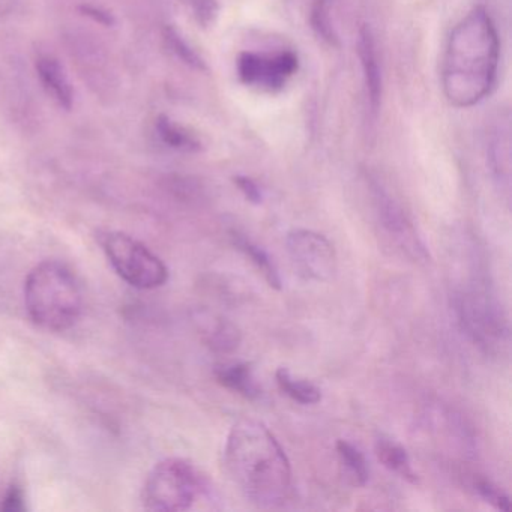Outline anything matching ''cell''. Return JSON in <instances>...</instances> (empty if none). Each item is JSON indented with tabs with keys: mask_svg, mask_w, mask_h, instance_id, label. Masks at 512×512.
Here are the masks:
<instances>
[{
	"mask_svg": "<svg viewBox=\"0 0 512 512\" xmlns=\"http://www.w3.org/2000/svg\"><path fill=\"white\" fill-rule=\"evenodd\" d=\"M224 464L233 484L254 505L277 508L289 497V458L262 422L241 419L233 425L224 448Z\"/></svg>",
	"mask_w": 512,
	"mask_h": 512,
	"instance_id": "cell-1",
	"label": "cell"
},
{
	"mask_svg": "<svg viewBox=\"0 0 512 512\" xmlns=\"http://www.w3.org/2000/svg\"><path fill=\"white\" fill-rule=\"evenodd\" d=\"M499 37L484 8H475L451 32L442 67L443 92L458 109L490 95L499 70Z\"/></svg>",
	"mask_w": 512,
	"mask_h": 512,
	"instance_id": "cell-2",
	"label": "cell"
},
{
	"mask_svg": "<svg viewBox=\"0 0 512 512\" xmlns=\"http://www.w3.org/2000/svg\"><path fill=\"white\" fill-rule=\"evenodd\" d=\"M25 307L40 328L68 331L82 317V287L67 266L47 260L35 266L26 278Z\"/></svg>",
	"mask_w": 512,
	"mask_h": 512,
	"instance_id": "cell-3",
	"label": "cell"
},
{
	"mask_svg": "<svg viewBox=\"0 0 512 512\" xmlns=\"http://www.w3.org/2000/svg\"><path fill=\"white\" fill-rule=\"evenodd\" d=\"M202 490V475L193 463L184 458H167L149 472L142 503L148 511H187L193 508Z\"/></svg>",
	"mask_w": 512,
	"mask_h": 512,
	"instance_id": "cell-4",
	"label": "cell"
},
{
	"mask_svg": "<svg viewBox=\"0 0 512 512\" xmlns=\"http://www.w3.org/2000/svg\"><path fill=\"white\" fill-rule=\"evenodd\" d=\"M98 241L116 274L130 286L152 290L166 284L169 271L163 260L133 236L107 230L98 235Z\"/></svg>",
	"mask_w": 512,
	"mask_h": 512,
	"instance_id": "cell-5",
	"label": "cell"
},
{
	"mask_svg": "<svg viewBox=\"0 0 512 512\" xmlns=\"http://www.w3.org/2000/svg\"><path fill=\"white\" fill-rule=\"evenodd\" d=\"M287 250L302 275L329 281L337 271V254L331 242L313 230L296 229L287 235Z\"/></svg>",
	"mask_w": 512,
	"mask_h": 512,
	"instance_id": "cell-6",
	"label": "cell"
},
{
	"mask_svg": "<svg viewBox=\"0 0 512 512\" xmlns=\"http://www.w3.org/2000/svg\"><path fill=\"white\" fill-rule=\"evenodd\" d=\"M458 314L467 334L481 346H497L506 337L505 320L487 293L472 292L463 296Z\"/></svg>",
	"mask_w": 512,
	"mask_h": 512,
	"instance_id": "cell-7",
	"label": "cell"
},
{
	"mask_svg": "<svg viewBox=\"0 0 512 512\" xmlns=\"http://www.w3.org/2000/svg\"><path fill=\"white\" fill-rule=\"evenodd\" d=\"M298 70V59L293 53H278L275 56L244 53L238 61V73L248 86H259L268 91H277Z\"/></svg>",
	"mask_w": 512,
	"mask_h": 512,
	"instance_id": "cell-8",
	"label": "cell"
},
{
	"mask_svg": "<svg viewBox=\"0 0 512 512\" xmlns=\"http://www.w3.org/2000/svg\"><path fill=\"white\" fill-rule=\"evenodd\" d=\"M374 202H376L377 214L383 229L404 248L415 254L416 257L424 254V247L419 242L418 235L413 229L409 218L404 215L403 209L389 197V194L379 185H373Z\"/></svg>",
	"mask_w": 512,
	"mask_h": 512,
	"instance_id": "cell-9",
	"label": "cell"
},
{
	"mask_svg": "<svg viewBox=\"0 0 512 512\" xmlns=\"http://www.w3.org/2000/svg\"><path fill=\"white\" fill-rule=\"evenodd\" d=\"M35 71L44 92L62 110L70 112L74 106V88L62 62L53 53L41 52L35 58Z\"/></svg>",
	"mask_w": 512,
	"mask_h": 512,
	"instance_id": "cell-10",
	"label": "cell"
},
{
	"mask_svg": "<svg viewBox=\"0 0 512 512\" xmlns=\"http://www.w3.org/2000/svg\"><path fill=\"white\" fill-rule=\"evenodd\" d=\"M359 58H361L362 70H364L365 88L370 107L376 112L382 95V77H380L379 62H377L376 46L370 29L362 28L359 32Z\"/></svg>",
	"mask_w": 512,
	"mask_h": 512,
	"instance_id": "cell-11",
	"label": "cell"
},
{
	"mask_svg": "<svg viewBox=\"0 0 512 512\" xmlns=\"http://www.w3.org/2000/svg\"><path fill=\"white\" fill-rule=\"evenodd\" d=\"M215 376L221 385L226 386L230 391L238 392L248 400H256L260 397L259 386L254 382L253 371L248 364L238 362V364L221 365L215 371Z\"/></svg>",
	"mask_w": 512,
	"mask_h": 512,
	"instance_id": "cell-12",
	"label": "cell"
},
{
	"mask_svg": "<svg viewBox=\"0 0 512 512\" xmlns=\"http://www.w3.org/2000/svg\"><path fill=\"white\" fill-rule=\"evenodd\" d=\"M230 238H232L233 245H235L239 251H242V253L253 262V265L259 269L260 274L268 281L269 286L280 290L281 284H283L281 283V275L280 272H278L274 260L271 259V256H269L262 247L254 244L247 236L242 235V233L232 232Z\"/></svg>",
	"mask_w": 512,
	"mask_h": 512,
	"instance_id": "cell-13",
	"label": "cell"
},
{
	"mask_svg": "<svg viewBox=\"0 0 512 512\" xmlns=\"http://www.w3.org/2000/svg\"><path fill=\"white\" fill-rule=\"evenodd\" d=\"M155 133L163 145L175 149V151L191 154V152L200 151L202 148L199 139L191 131L179 125L178 122L172 121L166 115L158 116L155 121Z\"/></svg>",
	"mask_w": 512,
	"mask_h": 512,
	"instance_id": "cell-14",
	"label": "cell"
},
{
	"mask_svg": "<svg viewBox=\"0 0 512 512\" xmlns=\"http://www.w3.org/2000/svg\"><path fill=\"white\" fill-rule=\"evenodd\" d=\"M376 454L380 463H382L386 469L397 473V475L407 479L409 482L418 481V475H416L415 470L412 469L409 454H407L406 449H404L400 443L386 439V437H380L376 443Z\"/></svg>",
	"mask_w": 512,
	"mask_h": 512,
	"instance_id": "cell-15",
	"label": "cell"
},
{
	"mask_svg": "<svg viewBox=\"0 0 512 512\" xmlns=\"http://www.w3.org/2000/svg\"><path fill=\"white\" fill-rule=\"evenodd\" d=\"M205 335L206 341L215 352L232 353L241 344V331L238 326L223 317L212 316L206 322Z\"/></svg>",
	"mask_w": 512,
	"mask_h": 512,
	"instance_id": "cell-16",
	"label": "cell"
},
{
	"mask_svg": "<svg viewBox=\"0 0 512 512\" xmlns=\"http://www.w3.org/2000/svg\"><path fill=\"white\" fill-rule=\"evenodd\" d=\"M275 379H277L281 391L298 403L308 406V404H316L322 400V392L314 383L296 379L287 368H280L275 374Z\"/></svg>",
	"mask_w": 512,
	"mask_h": 512,
	"instance_id": "cell-17",
	"label": "cell"
},
{
	"mask_svg": "<svg viewBox=\"0 0 512 512\" xmlns=\"http://www.w3.org/2000/svg\"><path fill=\"white\" fill-rule=\"evenodd\" d=\"M337 454L340 463L346 469L347 478L350 479V482L356 487L367 484L370 472H368V464L364 454L355 445L343 439L337 442Z\"/></svg>",
	"mask_w": 512,
	"mask_h": 512,
	"instance_id": "cell-18",
	"label": "cell"
},
{
	"mask_svg": "<svg viewBox=\"0 0 512 512\" xmlns=\"http://www.w3.org/2000/svg\"><path fill=\"white\" fill-rule=\"evenodd\" d=\"M163 38L167 49H169L179 61L184 62L185 65L194 68V70H205V62L188 46L187 41L181 37V34H179L175 28L167 26L163 31Z\"/></svg>",
	"mask_w": 512,
	"mask_h": 512,
	"instance_id": "cell-19",
	"label": "cell"
},
{
	"mask_svg": "<svg viewBox=\"0 0 512 512\" xmlns=\"http://www.w3.org/2000/svg\"><path fill=\"white\" fill-rule=\"evenodd\" d=\"M473 488L476 493L485 500V502L493 505L494 508L500 509V511H509L511 509V503H509L508 494L505 491L500 490L496 484L487 478H475L473 479Z\"/></svg>",
	"mask_w": 512,
	"mask_h": 512,
	"instance_id": "cell-20",
	"label": "cell"
},
{
	"mask_svg": "<svg viewBox=\"0 0 512 512\" xmlns=\"http://www.w3.org/2000/svg\"><path fill=\"white\" fill-rule=\"evenodd\" d=\"M491 166L502 181H509V136L505 140L497 136L496 142L491 145Z\"/></svg>",
	"mask_w": 512,
	"mask_h": 512,
	"instance_id": "cell-21",
	"label": "cell"
},
{
	"mask_svg": "<svg viewBox=\"0 0 512 512\" xmlns=\"http://www.w3.org/2000/svg\"><path fill=\"white\" fill-rule=\"evenodd\" d=\"M79 11L82 16L88 17L92 22L98 23L104 28H113L116 25V17L112 11L106 10L103 7H97L92 4L79 5Z\"/></svg>",
	"mask_w": 512,
	"mask_h": 512,
	"instance_id": "cell-22",
	"label": "cell"
},
{
	"mask_svg": "<svg viewBox=\"0 0 512 512\" xmlns=\"http://www.w3.org/2000/svg\"><path fill=\"white\" fill-rule=\"evenodd\" d=\"M187 5L200 25H209L217 13L214 0H187Z\"/></svg>",
	"mask_w": 512,
	"mask_h": 512,
	"instance_id": "cell-23",
	"label": "cell"
},
{
	"mask_svg": "<svg viewBox=\"0 0 512 512\" xmlns=\"http://www.w3.org/2000/svg\"><path fill=\"white\" fill-rule=\"evenodd\" d=\"M0 509L7 512H22L26 509V497L20 485L14 484L5 494L4 502L0 503Z\"/></svg>",
	"mask_w": 512,
	"mask_h": 512,
	"instance_id": "cell-24",
	"label": "cell"
},
{
	"mask_svg": "<svg viewBox=\"0 0 512 512\" xmlns=\"http://www.w3.org/2000/svg\"><path fill=\"white\" fill-rule=\"evenodd\" d=\"M235 184L238 185L239 190L242 191L248 202L254 203V205H259L262 202V191H260L256 182L251 181L250 178H245V176H238V178H235Z\"/></svg>",
	"mask_w": 512,
	"mask_h": 512,
	"instance_id": "cell-25",
	"label": "cell"
}]
</instances>
